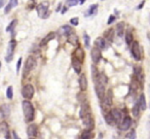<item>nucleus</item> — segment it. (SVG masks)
Instances as JSON below:
<instances>
[{"label": "nucleus", "instance_id": "nucleus-28", "mask_svg": "<svg viewBox=\"0 0 150 139\" xmlns=\"http://www.w3.org/2000/svg\"><path fill=\"white\" fill-rule=\"evenodd\" d=\"M91 138H92V131L88 130V129L82 132L81 137H80V139H91Z\"/></svg>", "mask_w": 150, "mask_h": 139}, {"label": "nucleus", "instance_id": "nucleus-36", "mask_svg": "<svg viewBox=\"0 0 150 139\" xmlns=\"http://www.w3.org/2000/svg\"><path fill=\"white\" fill-rule=\"evenodd\" d=\"M77 97H78V100H79L80 102H82V103H84V102L86 101V96L83 94V92H81V93H79V94H78V95H77Z\"/></svg>", "mask_w": 150, "mask_h": 139}, {"label": "nucleus", "instance_id": "nucleus-47", "mask_svg": "<svg viewBox=\"0 0 150 139\" xmlns=\"http://www.w3.org/2000/svg\"><path fill=\"white\" fill-rule=\"evenodd\" d=\"M84 2H86V0H79V3H80V4H83Z\"/></svg>", "mask_w": 150, "mask_h": 139}, {"label": "nucleus", "instance_id": "nucleus-14", "mask_svg": "<svg viewBox=\"0 0 150 139\" xmlns=\"http://www.w3.org/2000/svg\"><path fill=\"white\" fill-rule=\"evenodd\" d=\"M27 134L28 136H30L31 138H34V137L37 136L38 134V127L37 125L35 124H31L27 129Z\"/></svg>", "mask_w": 150, "mask_h": 139}, {"label": "nucleus", "instance_id": "nucleus-34", "mask_svg": "<svg viewBox=\"0 0 150 139\" xmlns=\"http://www.w3.org/2000/svg\"><path fill=\"white\" fill-rule=\"evenodd\" d=\"M79 0H67L66 1V6H75L76 4H78Z\"/></svg>", "mask_w": 150, "mask_h": 139}, {"label": "nucleus", "instance_id": "nucleus-1", "mask_svg": "<svg viewBox=\"0 0 150 139\" xmlns=\"http://www.w3.org/2000/svg\"><path fill=\"white\" fill-rule=\"evenodd\" d=\"M22 107H23V112L24 115H25V120L27 122H32L34 120L35 118V109H34V106L29 100H24L22 102Z\"/></svg>", "mask_w": 150, "mask_h": 139}, {"label": "nucleus", "instance_id": "nucleus-37", "mask_svg": "<svg viewBox=\"0 0 150 139\" xmlns=\"http://www.w3.org/2000/svg\"><path fill=\"white\" fill-rule=\"evenodd\" d=\"M127 138H129V139H136V138H137V135H136V131L135 130H132L131 132L129 133V135H127Z\"/></svg>", "mask_w": 150, "mask_h": 139}, {"label": "nucleus", "instance_id": "nucleus-30", "mask_svg": "<svg viewBox=\"0 0 150 139\" xmlns=\"http://www.w3.org/2000/svg\"><path fill=\"white\" fill-rule=\"evenodd\" d=\"M140 106H139V103H136L135 105L133 106V115L135 116V118H138L139 116V114H140Z\"/></svg>", "mask_w": 150, "mask_h": 139}, {"label": "nucleus", "instance_id": "nucleus-21", "mask_svg": "<svg viewBox=\"0 0 150 139\" xmlns=\"http://www.w3.org/2000/svg\"><path fill=\"white\" fill-rule=\"evenodd\" d=\"M60 32L63 34V35H67V36H69L71 33H73V30H72V28H71L70 26L65 25V26H62V27H61Z\"/></svg>", "mask_w": 150, "mask_h": 139}, {"label": "nucleus", "instance_id": "nucleus-4", "mask_svg": "<svg viewBox=\"0 0 150 139\" xmlns=\"http://www.w3.org/2000/svg\"><path fill=\"white\" fill-rule=\"evenodd\" d=\"M17 46V41L15 39H11L8 43V48H7V53L6 57H5V60L6 62H11L13 58V53H15V48Z\"/></svg>", "mask_w": 150, "mask_h": 139}, {"label": "nucleus", "instance_id": "nucleus-23", "mask_svg": "<svg viewBox=\"0 0 150 139\" xmlns=\"http://www.w3.org/2000/svg\"><path fill=\"white\" fill-rule=\"evenodd\" d=\"M54 36H56V34L54 33V32H50V33H48L47 35L45 36V37L42 39V41H41V46H45L47 42H50V40H52L54 38Z\"/></svg>", "mask_w": 150, "mask_h": 139}, {"label": "nucleus", "instance_id": "nucleus-45", "mask_svg": "<svg viewBox=\"0 0 150 139\" xmlns=\"http://www.w3.org/2000/svg\"><path fill=\"white\" fill-rule=\"evenodd\" d=\"M5 3H6V0H0V9L4 6Z\"/></svg>", "mask_w": 150, "mask_h": 139}, {"label": "nucleus", "instance_id": "nucleus-19", "mask_svg": "<svg viewBox=\"0 0 150 139\" xmlns=\"http://www.w3.org/2000/svg\"><path fill=\"white\" fill-rule=\"evenodd\" d=\"M139 106H140V109L142 110H146L147 108V103H146V98L144 94H141L139 98Z\"/></svg>", "mask_w": 150, "mask_h": 139}, {"label": "nucleus", "instance_id": "nucleus-7", "mask_svg": "<svg viewBox=\"0 0 150 139\" xmlns=\"http://www.w3.org/2000/svg\"><path fill=\"white\" fill-rule=\"evenodd\" d=\"M36 66V60L34 57L30 56L28 57L27 61H26V64H25V67H24V72L25 74H28L30 71H32L34 69V67Z\"/></svg>", "mask_w": 150, "mask_h": 139}, {"label": "nucleus", "instance_id": "nucleus-32", "mask_svg": "<svg viewBox=\"0 0 150 139\" xmlns=\"http://www.w3.org/2000/svg\"><path fill=\"white\" fill-rule=\"evenodd\" d=\"M0 110L3 112V114H4L5 118H6V116L9 114V112H11V109H9L8 105H2L1 106V108H0Z\"/></svg>", "mask_w": 150, "mask_h": 139}, {"label": "nucleus", "instance_id": "nucleus-29", "mask_svg": "<svg viewBox=\"0 0 150 139\" xmlns=\"http://www.w3.org/2000/svg\"><path fill=\"white\" fill-rule=\"evenodd\" d=\"M17 24H18V20H13L11 22V24L6 27V32H13L15 27L17 26Z\"/></svg>", "mask_w": 150, "mask_h": 139}, {"label": "nucleus", "instance_id": "nucleus-35", "mask_svg": "<svg viewBox=\"0 0 150 139\" xmlns=\"http://www.w3.org/2000/svg\"><path fill=\"white\" fill-rule=\"evenodd\" d=\"M83 39H84V44H86V48H90V40H91V38H90V36L88 35L86 33H84L83 34Z\"/></svg>", "mask_w": 150, "mask_h": 139}, {"label": "nucleus", "instance_id": "nucleus-39", "mask_svg": "<svg viewBox=\"0 0 150 139\" xmlns=\"http://www.w3.org/2000/svg\"><path fill=\"white\" fill-rule=\"evenodd\" d=\"M9 4H11V7H16L19 4V1L18 0H9Z\"/></svg>", "mask_w": 150, "mask_h": 139}, {"label": "nucleus", "instance_id": "nucleus-13", "mask_svg": "<svg viewBox=\"0 0 150 139\" xmlns=\"http://www.w3.org/2000/svg\"><path fill=\"white\" fill-rule=\"evenodd\" d=\"M81 61H79L78 59L74 58L73 57L72 59V67L74 69L75 73H77V74H80L81 73V68H82V65H81Z\"/></svg>", "mask_w": 150, "mask_h": 139}, {"label": "nucleus", "instance_id": "nucleus-26", "mask_svg": "<svg viewBox=\"0 0 150 139\" xmlns=\"http://www.w3.org/2000/svg\"><path fill=\"white\" fill-rule=\"evenodd\" d=\"M105 120H106L107 124L110 125V126L115 125V122H114V120H113L112 115L110 114V112H107V113H105Z\"/></svg>", "mask_w": 150, "mask_h": 139}, {"label": "nucleus", "instance_id": "nucleus-49", "mask_svg": "<svg viewBox=\"0 0 150 139\" xmlns=\"http://www.w3.org/2000/svg\"><path fill=\"white\" fill-rule=\"evenodd\" d=\"M149 95H150V86H149Z\"/></svg>", "mask_w": 150, "mask_h": 139}, {"label": "nucleus", "instance_id": "nucleus-24", "mask_svg": "<svg viewBox=\"0 0 150 139\" xmlns=\"http://www.w3.org/2000/svg\"><path fill=\"white\" fill-rule=\"evenodd\" d=\"M68 41L70 42L71 44H73V46H77V44H78L77 36L75 35L74 33H71L70 35L68 36Z\"/></svg>", "mask_w": 150, "mask_h": 139}, {"label": "nucleus", "instance_id": "nucleus-18", "mask_svg": "<svg viewBox=\"0 0 150 139\" xmlns=\"http://www.w3.org/2000/svg\"><path fill=\"white\" fill-rule=\"evenodd\" d=\"M74 58H76V59H78L79 61H83V59H84V52H83V50H82L81 48H77L76 50H75V52H74Z\"/></svg>", "mask_w": 150, "mask_h": 139}, {"label": "nucleus", "instance_id": "nucleus-40", "mask_svg": "<svg viewBox=\"0 0 150 139\" xmlns=\"http://www.w3.org/2000/svg\"><path fill=\"white\" fill-rule=\"evenodd\" d=\"M115 20H116V18H115L114 16H110V17H109V19H108V21H107V24H108V25H111V24H112Z\"/></svg>", "mask_w": 150, "mask_h": 139}, {"label": "nucleus", "instance_id": "nucleus-43", "mask_svg": "<svg viewBox=\"0 0 150 139\" xmlns=\"http://www.w3.org/2000/svg\"><path fill=\"white\" fill-rule=\"evenodd\" d=\"M34 4H35V0H30V2H29V4H28V6H29V9H33Z\"/></svg>", "mask_w": 150, "mask_h": 139}, {"label": "nucleus", "instance_id": "nucleus-16", "mask_svg": "<svg viewBox=\"0 0 150 139\" xmlns=\"http://www.w3.org/2000/svg\"><path fill=\"white\" fill-rule=\"evenodd\" d=\"M79 88L81 90V92L86 91L88 89V79H86V74H81L79 77Z\"/></svg>", "mask_w": 150, "mask_h": 139}, {"label": "nucleus", "instance_id": "nucleus-48", "mask_svg": "<svg viewBox=\"0 0 150 139\" xmlns=\"http://www.w3.org/2000/svg\"><path fill=\"white\" fill-rule=\"evenodd\" d=\"M67 9H67V6H66V7H65V9H63V11H62V14H65V11H66Z\"/></svg>", "mask_w": 150, "mask_h": 139}, {"label": "nucleus", "instance_id": "nucleus-15", "mask_svg": "<svg viewBox=\"0 0 150 139\" xmlns=\"http://www.w3.org/2000/svg\"><path fill=\"white\" fill-rule=\"evenodd\" d=\"M95 44H96V48H98L99 50H106L107 48V41L104 38L98 37L95 41Z\"/></svg>", "mask_w": 150, "mask_h": 139}, {"label": "nucleus", "instance_id": "nucleus-5", "mask_svg": "<svg viewBox=\"0 0 150 139\" xmlns=\"http://www.w3.org/2000/svg\"><path fill=\"white\" fill-rule=\"evenodd\" d=\"M131 52H132V55L133 57L136 59L137 61H140L141 60V48H140V44L138 41H134L132 43V46H131Z\"/></svg>", "mask_w": 150, "mask_h": 139}, {"label": "nucleus", "instance_id": "nucleus-25", "mask_svg": "<svg viewBox=\"0 0 150 139\" xmlns=\"http://www.w3.org/2000/svg\"><path fill=\"white\" fill-rule=\"evenodd\" d=\"M113 35H114V32L113 29H109L105 32V38H106V41H112L113 40Z\"/></svg>", "mask_w": 150, "mask_h": 139}, {"label": "nucleus", "instance_id": "nucleus-2", "mask_svg": "<svg viewBox=\"0 0 150 139\" xmlns=\"http://www.w3.org/2000/svg\"><path fill=\"white\" fill-rule=\"evenodd\" d=\"M34 93H35L34 87L32 85H30V83L25 85L23 87V89H22V95H23V97L25 98V99H27V100L32 99V98H33V96H34Z\"/></svg>", "mask_w": 150, "mask_h": 139}, {"label": "nucleus", "instance_id": "nucleus-42", "mask_svg": "<svg viewBox=\"0 0 150 139\" xmlns=\"http://www.w3.org/2000/svg\"><path fill=\"white\" fill-rule=\"evenodd\" d=\"M11 9H13V7H11V4L8 3V4L6 5V7H5V9H4V14H8L9 11H11Z\"/></svg>", "mask_w": 150, "mask_h": 139}, {"label": "nucleus", "instance_id": "nucleus-31", "mask_svg": "<svg viewBox=\"0 0 150 139\" xmlns=\"http://www.w3.org/2000/svg\"><path fill=\"white\" fill-rule=\"evenodd\" d=\"M92 74H93V79H94V81H96L97 77L100 74V72L98 71V69H97V67L95 66V65H92Z\"/></svg>", "mask_w": 150, "mask_h": 139}, {"label": "nucleus", "instance_id": "nucleus-27", "mask_svg": "<svg viewBox=\"0 0 150 139\" xmlns=\"http://www.w3.org/2000/svg\"><path fill=\"white\" fill-rule=\"evenodd\" d=\"M133 40H134V37H133V34H132L131 31H127V33H125V42H127V44H132L133 43Z\"/></svg>", "mask_w": 150, "mask_h": 139}, {"label": "nucleus", "instance_id": "nucleus-20", "mask_svg": "<svg viewBox=\"0 0 150 139\" xmlns=\"http://www.w3.org/2000/svg\"><path fill=\"white\" fill-rule=\"evenodd\" d=\"M97 11H98V4H93L88 7V11H86V17H90V16H96Z\"/></svg>", "mask_w": 150, "mask_h": 139}, {"label": "nucleus", "instance_id": "nucleus-6", "mask_svg": "<svg viewBox=\"0 0 150 139\" xmlns=\"http://www.w3.org/2000/svg\"><path fill=\"white\" fill-rule=\"evenodd\" d=\"M105 88L106 86H104L103 83H101L99 81H95V89H96V94L98 96V98L100 100H103L105 97Z\"/></svg>", "mask_w": 150, "mask_h": 139}, {"label": "nucleus", "instance_id": "nucleus-11", "mask_svg": "<svg viewBox=\"0 0 150 139\" xmlns=\"http://www.w3.org/2000/svg\"><path fill=\"white\" fill-rule=\"evenodd\" d=\"M81 120H82V125H83L88 130H91V129L94 127V120H93L91 113L88 114V115H86V116H83Z\"/></svg>", "mask_w": 150, "mask_h": 139}, {"label": "nucleus", "instance_id": "nucleus-9", "mask_svg": "<svg viewBox=\"0 0 150 139\" xmlns=\"http://www.w3.org/2000/svg\"><path fill=\"white\" fill-rule=\"evenodd\" d=\"M91 56H92V60L95 64L99 63L102 59V54H101V51L98 48H93L92 52H91Z\"/></svg>", "mask_w": 150, "mask_h": 139}, {"label": "nucleus", "instance_id": "nucleus-3", "mask_svg": "<svg viewBox=\"0 0 150 139\" xmlns=\"http://www.w3.org/2000/svg\"><path fill=\"white\" fill-rule=\"evenodd\" d=\"M37 14L39 16V18L42 19H46L50 16V11H48V3L47 2H43L40 3L37 6Z\"/></svg>", "mask_w": 150, "mask_h": 139}, {"label": "nucleus", "instance_id": "nucleus-10", "mask_svg": "<svg viewBox=\"0 0 150 139\" xmlns=\"http://www.w3.org/2000/svg\"><path fill=\"white\" fill-rule=\"evenodd\" d=\"M110 114L112 115L115 124L119 125V123H120L121 120H122V113L120 112V110H118L117 108H112V109L110 110Z\"/></svg>", "mask_w": 150, "mask_h": 139}, {"label": "nucleus", "instance_id": "nucleus-46", "mask_svg": "<svg viewBox=\"0 0 150 139\" xmlns=\"http://www.w3.org/2000/svg\"><path fill=\"white\" fill-rule=\"evenodd\" d=\"M144 3H145V2H144V1H142V2H141V3H140V4H139V5H138V6H137V9H142V7H143Z\"/></svg>", "mask_w": 150, "mask_h": 139}, {"label": "nucleus", "instance_id": "nucleus-50", "mask_svg": "<svg viewBox=\"0 0 150 139\" xmlns=\"http://www.w3.org/2000/svg\"><path fill=\"white\" fill-rule=\"evenodd\" d=\"M0 68H1V62H0Z\"/></svg>", "mask_w": 150, "mask_h": 139}, {"label": "nucleus", "instance_id": "nucleus-22", "mask_svg": "<svg viewBox=\"0 0 150 139\" xmlns=\"http://www.w3.org/2000/svg\"><path fill=\"white\" fill-rule=\"evenodd\" d=\"M116 33L120 37L123 35V33H125V23L123 22H120L116 25Z\"/></svg>", "mask_w": 150, "mask_h": 139}, {"label": "nucleus", "instance_id": "nucleus-44", "mask_svg": "<svg viewBox=\"0 0 150 139\" xmlns=\"http://www.w3.org/2000/svg\"><path fill=\"white\" fill-rule=\"evenodd\" d=\"M13 139H21V137H20L19 135L17 134V132H15V131L13 132Z\"/></svg>", "mask_w": 150, "mask_h": 139}, {"label": "nucleus", "instance_id": "nucleus-8", "mask_svg": "<svg viewBox=\"0 0 150 139\" xmlns=\"http://www.w3.org/2000/svg\"><path fill=\"white\" fill-rule=\"evenodd\" d=\"M132 126V118L131 116H125L121 120V122L119 123L118 128L120 131H127Z\"/></svg>", "mask_w": 150, "mask_h": 139}, {"label": "nucleus", "instance_id": "nucleus-41", "mask_svg": "<svg viewBox=\"0 0 150 139\" xmlns=\"http://www.w3.org/2000/svg\"><path fill=\"white\" fill-rule=\"evenodd\" d=\"M21 65H22V58H20L19 59V61H18V63H17V73H19V71H20V68H21Z\"/></svg>", "mask_w": 150, "mask_h": 139}, {"label": "nucleus", "instance_id": "nucleus-51", "mask_svg": "<svg viewBox=\"0 0 150 139\" xmlns=\"http://www.w3.org/2000/svg\"><path fill=\"white\" fill-rule=\"evenodd\" d=\"M30 139H34V138H30Z\"/></svg>", "mask_w": 150, "mask_h": 139}, {"label": "nucleus", "instance_id": "nucleus-17", "mask_svg": "<svg viewBox=\"0 0 150 139\" xmlns=\"http://www.w3.org/2000/svg\"><path fill=\"white\" fill-rule=\"evenodd\" d=\"M134 72H135V78L138 81V83H143V74H142V68L141 67L136 66L134 68Z\"/></svg>", "mask_w": 150, "mask_h": 139}, {"label": "nucleus", "instance_id": "nucleus-33", "mask_svg": "<svg viewBox=\"0 0 150 139\" xmlns=\"http://www.w3.org/2000/svg\"><path fill=\"white\" fill-rule=\"evenodd\" d=\"M6 97L8 98L9 100H11L13 98V87H11V86H9V87L7 88V90H6Z\"/></svg>", "mask_w": 150, "mask_h": 139}, {"label": "nucleus", "instance_id": "nucleus-12", "mask_svg": "<svg viewBox=\"0 0 150 139\" xmlns=\"http://www.w3.org/2000/svg\"><path fill=\"white\" fill-rule=\"evenodd\" d=\"M103 101V107H105V106H110L111 104H112V101H113V93L111 90H108V92H107L106 96L104 97V99L102 100Z\"/></svg>", "mask_w": 150, "mask_h": 139}, {"label": "nucleus", "instance_id": "nucleus-38", "mask_svg": "<svg viewBox=\"0 0 150 139\" xmlns=\"http://www.w3.org/2000/svg\"><path fill=\"white\" fill-rule=\"evenodd\" d=\"M78 22H79V19H78V18H72V19L70 20V23L72 24L73 26H77Z\"/></svg>", "mask_w": 150, "mask_h": 139}]
</instances>
